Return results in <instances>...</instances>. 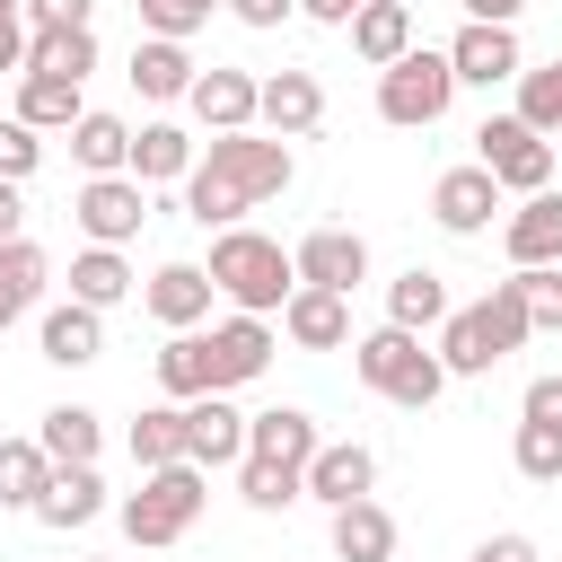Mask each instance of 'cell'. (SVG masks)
<instances>
[{"label": "cell", "mask_w": 562, "mask_h": 562, "mask_svg": "<svg viewBox=\"0 0 562 562\" xmlns=\"http://www.w3.org/2000/svg\"><path fill=\"white\" fill-rule=\"evenodd\" d=\"M290 176H299L290 140H263V132H220V140L193 158V176H184V211H193L202 228H237L255 202L290 193Z\"/></svg>", "instance_id": "1"}, {"label": "cell", "mask_w": 562, "mask_h": 562, "mask_svg": "<svg viewBox=\"0 0 562 562\" xmlns=\"http://www.w3.org/2000/svg\"><path fill=\"white\" fill-rule=\"evenodd\" d=\"M527 334H536V325H527L518 281H492L474 307H457V316L439 325V369H448V378H483V369H492V360H509Z\"/></svg>", "instance_id": "2"}, {"label": "cell", "mask_w": 562, "mask_h": 562, "mask_svg": "<svg viewBox=\"0 0 562 562\" xmlns=\"http://www.w3.org/2000/svg\"><path fill=\"white\" fill-rule=\"evenodd\" d=\"M202 272L220 281V299H237V316H272V307H290V290H299V263H290L281 237H263V228H220V246H211Z\"/></svg>", "instance_id": "3"}, {"label": "cell", "mask_w": 562, "mask_h": 562, "mask_svg": "<svg viewBox=\"0 0 562 562\" xmlns=\"http://www.w3.org/2000/svg\"><path fill=\"white\" fill-rule=\"evenodd\" d=\"M351 369H360V386H369V395H386V404H404V413L439 404V386H448L439 351H422V334H404V325L360 334V342H351Z\"/></svg>", "instance_id": "4"}, {"label": "cell", "mask_w": 562, "mask_h": 562, "mask_svg": "<svg viewBox=\"0 0 562 562\" xmlns=\"http://www.w3.org/2000/svg\"><path fill=\"white\" fill-rule=\"evenodd\" d=\"M448 105H457V61H448V53L413 44L395 70H378V114H386L395 132H430Z\"/></svg>", "instance_id": "5"}, {"label": "cell", "mask_w": 562, "mask_h": 562, "mask_svg": "<svg viewBox=\"0 0 562 562\" xmlns=\"http://www.w3.org/2000/svg\"><path fill=\"white\" fill-rule=\"evenodd\" d=\"M202 501H211L202 465H158V474H140V492L123 501V536H132V544H176V536H193Z\"/></svg>", "instance_id": "6"}, {"label": "cell", "mask_w": 562, "mask_h": 562, "mask_svg": "<svg viewBox=\"0 0 562 562\" xmlns=\"http://www.w3.org/2000/svg\"><path fill=\"white\" fill-rule=\"evenodd\" d=\"M474 167H483L501 193H544V184H553V140L527 132L518 114H492V123L474 132Z\"/></svg>", "instance_id": "7"}, {"label": "cell", "mask_w": 562, "mask_h": 562, "mask_svg": "<svg viewBox=\"0 0 562 562\" xmlns=\"http://www.w3.org/2000/svg\"><path fill=\"white\" fill-rule=\"evenodd\" d=\"M70 220L88 228V246H123V237H140V220H149V184H140V176H88L79 202H70Z\"/></svg>", "instance_id": "8"}, {"label": "cell", "mask_w": 562, "mask_h": 562, "mask_svg": "<svg viewBox=\"0 0 562 562\" xmlns=\"http://www.w3.org/2000/svg\"><path fill=\"white\" fill-rule=\"evenodd\" d=\"M290 263H299V290H360L369 281V246H360V228H307L299 246H290Z\"/></svg>", "instance_id": "9"}, {"label": "cell", "mask_w": 562, "mask_h": 562, "mask_svg": "<svg viewBox=\"0 0 562 562\" xmlns=\"http://www.w3.org/2000/svg\"><path fill=\"white\" fill-rule=\"evenodd\" d=\"M202 351H211V395H228V386L263 378L281 342H272V325H263V316H228V325H211V334H202Z\"/></svg>", "instance_id": "10"}, {"label": "cell", "mask_w": 562, "mask_h": 562, "mask_svg": "<svg viewBox=\"0 0 562 562\" xmlns=\"http://www.w3.org/2000/svg\"><path fill=\"white\" fill-rule=\"evenodd\" d=\"M184 105H193V123H202L211 140H220V132H255L263 79H255V70H220V61H211V70L193 79V97H184Z\"/></svg>", "instance_id": "11"}, {"label": "cell", "mask_w": 562, "mask_h": 562, "mask_svg": "<svg viewBox=\"0 0 562 562\" xmlns=\"http://www.w3.org/2000/svg\"><path fill=\"white\" fill-rule=\"evenodd\" d=\"M211 299H220V281H211L202 263H158V272L140 281V307H149L167 334H193V325L211 316Z\"/></svg>", "instance_id": "12"}, {"label": "cell", "mask_w": 562, "mask_h": 562, "mask_svg": "<svg viewBox=\"0 0 562 562\" xmlns=\"http://www.w3.org/2000/svg\"><path fill=\"white\" fill-rule=\"evenodd\" d=\"M325 439H316V422L299 413V404H272V413H246V465H281V474H307V457H316Z\"/></svg>", "instance_id": "13"}, {"label": "cell", "mask_w": 562, "mask_h": 562, "mask_svg": "<svg viewBox=\"0 0 562 562\" xmlns=\"http://www.w3.org/2000/svg\"><path fill=\"white\" fill-rule=\"evenodd\" d=\"M184 457L211 474V465H246V413L228 395H193L184 404Z\"/></svg>", "instance_id": "14"}, {"label": "cell", "mask_w": 562, "mask_h": 562, "mask_svg": "<svg viewBox=\"0 0 562 562\" xmlns=\"http://www.w3.org/2000/svg\"><path fill=\"white\" fill-rule=\"evenodd\" d=\"M255 123H263L272 140H307V132L325 123V88H316V70H272V79H263Z\"/></svg>", "instance_id": "15"}, {"label": "cell", "mask_w": 562, "mask_h": 562, "mask_svg": "<svg viewBox=\"0 0 562 562\" xmlns=\"http://www.w3.org/2000/svg\"><path fill=\"white\" fill-rule=\"evenodd\" d=\"M492 211H501V184H492L483 167H448V176L430 184V220H439L448 237H483Z\"/></svg>", "instance_id": "16"}, {"label": "cell", "mask_w": 562, "mask_h": 562, "mask_svg": "<svg viewBox=\"0 0 562 562\" xmlns=\"http://www.w3.org/2000/svg\"><path fill=\"white\" fill-rule=\"evenodd\" d=\"M501 246H509V263H518V272L562 263V193H553V184H544V193H527V202L501 220Z\"/></svg>", "instance_id": "17"}, {"label": "cell", "mask_w": 562, "mask_h": 562, "mask_svg": "<svg viewBox=\"0 0 562 562\" xmlns=\"http://www.w3.org/2000/svg\"><path fill=\"white\" fill-rule=\"evenodd\" d=\"M281 334H290L299 351H342V342H351V299H342V290H290Z\"/></svg>", "instance_id": "18"}, {"label": "cell", "mask_w": 562, "mask_h": 562, "mask_svg": "<svg viewBox=\"0 0 562 562\" xmlns=\"http://www.w3.org/2000/svg\"><path fill=\"white\" fill-rule=\"evenodd\" d=\"M369 483H378V457H369L360 439H342V448H316V457H307V501H325V509L369 501Z\"/></svg>", "instance_id": "19"}, {"label": "cell", "mask_w": 562, "mask_h": 562, "mask_svg": "<svg viewBox=\"0 0 562 562\" xmlns=\"http://www.w3.org/2000/svg\"><path fill=\"white\" fill-rule=\"evenodd\" d=\"M351 53H360L369 70H395V61L413 53V9H404V0H360V9H351Z\"/></svg>", "instance_id": "20"}, {"label": "cell", "mask_w": 562, "mask_h": 562, "mask_svg": "<svg viewBox=\"0 0 562 562\" xmlns=\"http://www.w3.org/2000/svg\"><path fill=\"white\" fill-rule=\"evenodd\" d=\"M448 61H457V88H501V79H518V70H527L509 26H465V35L448 44Z\"/></svg>", "instance_id": "21"}, {"label": "cell", "mask_w": 562, "mask_h": 562, "mask_svg": "<svg viewBox=\"0 0 562 562\" xmlns=\"http://www.w3.org/2000/svg\"><path fill=\"white\" fill-rule=\"evenodd\" d=\"M97 509H105V474H97V465H53V483H44V501H35V518L70 536V527H88Z\"/></svg>", "instance_id": "22"}, {"label": "cell", "mask_w": 562, "mask_h": 562, "mask_svg": "<svg viewBox=\"0 0 562 562\" xmlns=\"http://www.w3.org/2000/svg\"><path fill=\"white\" fill-rule=\"evenodd\" d=\"M193 79H202V70H193L184 44H167V35H140V44H132V88H140V97L167 105V97H193Z\"/></svg>", "instance_id": "23"}, {"label": "cell", "mask_w": 562, "mask_h": 562, "mask_svg": "<svg viewBox=\"0 0 562 562\" xmlns=\"http://www.w3.org/2000/svg\"><path fill=\"white\" fill-rule=\"evenodd\" d=\"M97 351H105V316L97 307H79V299L70 307H44V360L53 369H88Z\"/></svg>", "instance_id": "24"}, {"label": "cell", "mask_w": 562, "mask_h": 562, "mask_svg": "<svg viewBox=\"0 0 562 562\" xmlns=\"http://www.w3.org/2000/svg\"><path fill=\"white\" fill-rule=\"evenodd\" d=\"M70 158L88 176H132V123L123 114H79L70 123Z\"/></svg>", "instance_id": "25"}, {"label": "cell", "mask_w": 562, "mask_h": 562, "mask_svg": "<svg viewBox=\"0 0 562 562\" xmlns=\"http://www.w3.org/2000/svg\"><path fill=\"white\" fill-rule=\"evenodd\" d=\"M132 176H140V184H184V176H193V132L140 123V132H132Z\"/></svg>", "instance_id": "26"}, {"label": "cell", "mask_w": 562, "mask_h": 562, "mask_svg": "<svg viewBox=\"0 0 562 562\" xmlns=\"http://www.w3.org/2000/svg\"><path fill=\"white\" fill-rule=\"evenodd\" d=\"M448 316H457V307H448V281H439V272H422V263H413V272H395V281H386V325L422 334V325H448Z\"/></svg>", "instance_id": "27"}, {"label": "cell", "mask_w": 562, "mask_h": 562, "mask_svg": "<svg viewBox=\"0 0 562 562\" xmlns=\"http://www.w3.org/2000/svg\"><path fill=\"white\" fill-rule=\"evenodd\" d=\"M88 105H79V79H44V70H26L18 79V123L26 132H70Z\"/></svg>", "instance_id": "28"}, {"label": "cell", "mask_w": 562, "mask_h": 562, "mask_svg": "<svg viewBox=\"0 0 562 562\" xmlns=\"http://www.w3.org/2000/svg\"><path fill=\"white\" fill-rule=\"evenodd\" d=\"M70 299L79 307H114V299H132V263H123V246H88V255H70Z\"/></svg>", "instance_id": "29"}, {"label": "cell", "mask_w": 562, "mask_h": 562, "mask_svg": "<svg viewBox=\"0 0 562 562\" xmlns=\"http://www.w3.org/2000/svg\"><path fill=\"white\" fill-rule=\"evenodd\" d=\"M386 553H395V518L378 501L334 509V562H386Z\"/></svg>", "instance_id": "30"}, {"label": "cell", "mask_w": 562, "mask_h": 562, "mask_svg": "<svg viewBox=\"0 0 562 562\" xmlns=\"http://www.w3.org/2000/svg\"><path fill=\"white\" fill-rule=\"evenodd\" d=\"M44 272H53V263H44V246H26V237H9V246H0V334L44 299Z\"/></svg>", "instance_id": "31"}, {"label": "cell", "mask_w": 562, "mask_h": 562, "mask_svg": "<svg viewBox=\"0 0 562 562\" xmlns=\"http://www.w3.org/2000/svg\"><path fill=\"white\" fill-rule=\"evenodd\" d=\"M97 439H105V430H97V413H88V404H53V413H44V430H35V448H44L53 465H97Z\"/></svg>", "instance_id": "32"}, {"label": "cell", "mask_w": 562, "mask_h": 562, "mask_svg": "<svg viewBox=\"0 0 562 562\" xmlns=\"http://www.w3.org/2000/svg\"><path fill=\"white\" fill-rule=\"evenodd\" d=\"M132 465H140V474L193 465V457H184V404H149V413L132 422Z\"/></svg>", "instance_id": "33"}, {"label": "cell", "mask_w": 562, "mask_h": 562, "mask_svg": "<svg viewBox=\"0 0 562 562\" xmlns=\"http://www.w3.org/2000/svg\"><path fill=\"white\" fill-rule=\"evenodd\" d=\"M44 483H53V457H44L35 439H0V509H26V518H35Z\"/></svg>", "instance_id": "34"}, {"label": "cell", "mask_w": 562, "mask_h": 562, "mask_svg": "<svg viewBox=\"0 0 562 562\" xmlns=\"http://www.w3.org/2000/svg\"><path fill=\"white\" fill-rule=\"evenodd\" d=\"M158 386H167V404L211 395V351H202V334H167V342H158Z\"/></svg>", "instance_id": "35"}, {"label": "cell", "mask_w": 562, "mask_h": 562, "mask_svg": "<svg viewBox=\"0 0 562 562\" xmlns=\"http://www.w3.org/2000/svg\"><path fill=\"white\" fill-rule=\"evenodd\" d=\"M26 70H44V79H88V70H97V26L35 35V44H26Z\"/></svg>", "instance_id": "36"}, {"label": "cell", "mask_w": 562, "mask_h": 562, "mask_svg": "<svg viewBox=\"0 0 562 562\" xmlns=\"http://www.w3.org/2000/svg\"><path fill=\"white\" fill-rule=\"evenodd\" d=\"M518 123L544 132V140L562 132V53H553L544 70H518Z\"/></svg>", "instance_id": "37"}, {"label": "cell", "mask_w": 562, "mask_h": 562, "mask_svg": "<svg viewBox=\"0 0 562 562\" xmlns=\"http://www.w3.org/2000/svg\"><path fill=\"white\" fill-rule=\"evenodd\" d=\"M509 457H518V474H527V483H562V430H553V422H518Z\"/></svg>", "instance_id": "38"}, {"label": "cell", "mask_w": 562, "mask_h": 562, "mask_svg": "<svg viewBox=\"0 0 562 562\" xmlns=\"http://www.w3.org/2000/svg\"><path fill=\"white\" fill-rule=\"evenodd\" d=\"M518 299H527V325L536 334H562V263H536V272H509Z\"/></svg>", "instance_id": "39"}, {"label": "cell", "mask_w": 562, "mask_h": 562, "mask_svg": "<svg viewBox=\"0 0 562 562\" xmlns=\"http://www.w3.org/2000/svg\"><path fill=\"white\" fill-rule=\"evenodd\" d=\"M211 9H220V0H140V26L167 35V44H184L193 26H211Z\"/></svg>", "instance_id": "40"}, {"label": "cell", "mask_w": 562, "mask_h": 562, "mask_svg": "<svg viewBox=\"0 0 562 562\" xmlns=\"http://www.w3.org/2000/svg\"><path fill=\"white\" fill-rule=\"evenodd\" d=\"M88 9H97V0H18L26 35H70V26H88Z\"/></svg>", "instance_id": "41"}, {"label": "cell", "mask_w": 562, "mask_h": 562, "mask_svg": "<svg viewBox=\"0 0 562 562\" xmlns=\"http://www.w3.org/2000/svg\"><path fill=\"white\" fill-rule=\"evenodd\" d=\"M35 158H44V140L9 114V123H0V176H9V184H26V176H35Z\"/></svg>", "instance_id": "42"}, {"label": "cell", "mask_w": 562, "mask_h": 562, "mask_svg": "<svg viewBox=\"0 0 562 562\" xmlns=\"http://www.w3.org/2000/svg\"><path fill=\"white\" fill-rule=\"evenodd\" d=\"M527 422H553L562 430V378H536L527 386Z\"/></svg>", "instance_id": "43"}, {"label": "cell", "mask_w": 562, "mask_h": 562, "mask_svg": "<svg viewBox=\"0 0 562 562\" xmlns=\"http://www.w3.org/2000/svg\"><path fill=\"white\" fill-rule=\"evenodd\" d=\"M26 44H35V35H26V18H0V70H18V79H26Z\"/></svg>", "instance_id": "44"}, {"label": "cell", "mask_w": 562, "mask_h": 562, "mask_svg": "<svg viewBox=\"0 0 562 562\" xmlns=\"http://www.w3.org/2000/svg\"><path fill=\"white\" fill-rule=\"evenodd\" d=\"M465 562H536V544H527V536H483Z\"/></svg>", "instance_id": "45"}, {"label": "cell", "mask_w": 562, "mask_h": 562, "mask_svg": "<svg viewBox=\"0 0 562 562\" xmlns=\"http://www.w3.org/2000/svg\"><path fill=\"white\" fill-rule=\"evenodd\" d=\"M228 9H237V26H281L299 0H228Z\"/></svg>", "instance_id": "46"}, {"label": "cell", "mask_w": 562, "mask_h": 562, "mask_svg": "<svg viewBox=\"0 0 562 562\" xmlns=\"http://www.w3.org/2000/svg\"><path fill=\"white\" fill-rule=\"evenodd\" d=\"M457 9H465V26H509L527 0H457Z\"/></svg>", "instance_id": "47"}, {"label": "cell", "mask_w": 562, "mask_h": 562, "mask_svg": "<svg viewBox=\"0 0 562 562\" xmlns=\"http://www.w3.org/2000/svg\"><path fill=\"white\" fill-rule=\"evenodd\" d=\"M299 9H307L316 26H351V9H360V0H299Z\"/></svg>", "instance_id": "48"}, {"label": "cell", "mask_w": 562, "mask_h": 562, "mask_svg": "<svg viewBox=\"0 0 562 562\" xmlns=\"http://www.w3.org/2000/svg\"><path fill=\"white\" fill-rule=\"evenodd\" d=\"M18 220H26V202H18V184H9V176H0V246H9V237H18Z\"/></svg>", "instance_id": "49"}, {"label": "cell", "mask_w": 562, "mask_h": 562, "mask_svg": "<svg viewBox=\"0 0 562 562\" xmlns=\"http://www.w3.org/2000/svg\"><path fill=\"white\" fill-rule=\"evenodd\" d=\"M0 18H18V0H0Z\"/></svg>", "instance_id": "50"}]
</instances>
